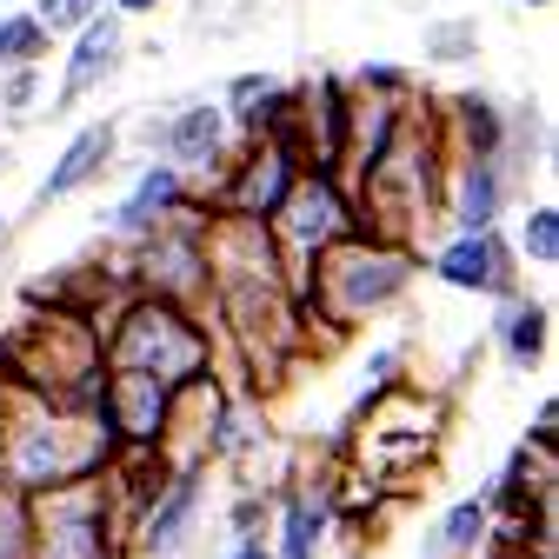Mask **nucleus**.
<instances>
[{
  "label": "nucleus",
  "instance_id": "473e14b6",
  "mask_svg": "<svg viewBox=\"0 0 559 559\" xmlns=\"http://www.w3.org/2000/svg\"><path fill=\"white\" fill-rule=\"evenodd\" d=\"M520 8H533V14H546V8H552V0H520Z\"/></svg>",
  "mask_w": 559,
  "mask_h": 559
},
{
  "label": "nucleus",
  "instance_id": "cd10ccee",
  "mask_svg": "<svg viewBox=\"0 0 559 559\" xmlns=\"http://www.w3.org/2000/svg\"><path fill=\"white\" fill-rule=\"evenodd\" d=\"M479 47V27L473 21H440V27H427V53L433 60H466Z\"/></svg>",
  "mask_w": 559,
  "mask_h": 559
},
{
  "label": "nucleus",
  "instance_id": "f8f14e48",
  "mask_svg": "<svg viewBox=\"0 0 559 559\" xmlns=\"http://www.w3.org/2000/svg\"><path fill=\"white\" fill-rule=\"evenodd\" d=\"M67 40H74V47H67L60 94H53V107H47V114H67V107L94 100V94H100V87L120 74V60H127V21H120L114 8H100L87 27H74Z\"/></svg>",
  "mask_w": 559,
  "mask_h": 559
},
{
  "label": "nucleus",
  "instance_id": "a878e982",
  "mask_svg": "<svg viewBox=\"0 0 559 559\" xmlns=\"http://www.w3.org/2000/svg\"><path fill=\"white\" fill-rule=\"evenodd\" d=\"M34 107H40V60L34 67H0V114L27 120Z\"/></svg>",
  "mask_w": 559,
  "mask_h": 559
},
{
  "label": "nucleus",
  "instance_id": "f257e3e1",
  "mask_svg": "<svg viewBox=\"0 0 559 559\" xmlns=\"http://www.w3.org/2000/svg\"><path fill=\"white\" fill-rule=\"evenodd\" d=\"M114 453H120V433L107 427L100 393L87 406H67L34 386L0 380V486H14L21 500L60 479L107 473Z\"/></svg>",
  "mask_w": 559,
  "mask_h": 559
},
{
  "label": "nucleus",
  "instance_id": "9d476101",
  "mask_svg": "<svg viewBox=\"0 0 559 559\" xmlns=\"http://www.w3.org/2000/svg\"><path fill=\"white\" fill-rule=\"evenodd\" d=\"M234 147H240V133H234V120H227L221 100H180V107L160 120V160H174V167L193 180V193L227 167Z\"/></svg>",
  "mask_w": 559,
  "mask_h": 559
},
{
  "label": "nucleus",
  "instance_id": "aec40b11",
  "mask_svg": "<svg viewBox=\"0 0 559 559\" xmlns=\"http://www.w3.org/2000/svg\"><path fill=\"white\" fill-rule=\"evenodd\" d=\"M486 526H493V513H486L479 493H473V500H453V507L440 513V526L419 539L413 559H473V552L486 546Z\"/></svg>",
  "mask_w": 559,
  "mask_h": 559
},
{
  "label": "nucleus",
  "instance_id": "2f4dec72",
  "mask_svg": "<svg viewBox=\"0 0 559 559\" xmlns=\"http://www.w3.org/2000/svg\"><path fill=\"white\" fill-rule=\"evenodd\" d=\"M107 8H114L120 21H140V14H154V8H160V0H107Z\"/></svg>",
  "mask_w": 559,
  "mask_h": 559
},
{
  "label": "nucleus",
  "instance_id": "393cba45",
  "mask_svg": "<svg viewBox=\"0 0 559 559\" xmlns=\"http://www.w3.org/2000/svg\"><path fill=\"white\" fill-rule=\"evenodd\" d=\"M100 8H107V0H34L27 14H34V21L47 27V40H67L74 27H87V21H94Z\"/></svg>",
  "mask_w": 559,
  "mask_h": 559
},
{
  "label": "nucleus",
  "instance_id": "9b49d317",
  "mask_svg": "<svg viewBox=\"0 0 559 559\" xmlns=\"http://www.w3.org/2000/svg\"><path fill=\"white\" fill-rule=\"evenodd\" d=\"M200 500H206V466L174 473L160 493L140 507V520H133V533H127V559H180V552L193 546Z\"/></svg>",
  "mask_w": 559,
  "mask_h": 559
},
{
  "label": "nucleus",
  "instance_id": "2eb2a0df",
  "mask_svg": "<svg viewBox=\"0 0 559 559\" xmlns=\"http://www.w3.org/2000/svg\"><path fill=\"white\" fill-rule=\"evenodd\" d=\"M167 400H174V386L154 380V373L107 367V380H100V413H107V427L120 433V447H154L160 427H167Z\"/></svg>",
  "mask_w": 559,
  "mask_h": 559
},
{
  "label": "nucleus",
  "instance_id": "c756f323",
  "mask_svg": "<svg viewBox=\"0 0 559 559\" xmlns=\"http://www.w3.org/2000/svg\"><path fill=\"white\" fill-rule=\"evenodd\" d=\"M526 447H539V453H552L559 447V406H552V393L533 406V427H526Z\"/></svg>",
  "mask_w": 559,
  "mask_h": 559
},
{
  "label": "nucleus",
  "instance_id": "6e6552de",
  "mask_svg": "<svg viewBox=\"0 0 559 559\" xmlns=\"http://www.w3.org/2000/svg\"><path fill=\"white\" fill-rule=\"evenodd\" d=\"M307 160L294 154V140H280V133H247L240 147L227 154V167L200 187V200L214 206V214H240V221H266L280 200H287L294 174Z\"/></svg>",
  "mask_w": 559,
  "mask_h": 559
},
{
  "label": "nucleus",
  "instance_id": "f03ea898",
  "mask_svg": "<svg viewBox=\"0 0 559 559\" xmlns=\"http://www.w3.org/2000/svg\"><path fill=\"white\" fill-rule=\"evenodd\" d=\"M419 280V247L386 240V234H346L333 240L307 287H300V320H307V354H326L373 313H393L406 300V287Z\"/></svg>",
  "mask_w": 559,
  "mask_h": 559
},
{
  "label": "nucleus",
  "instance_id": "dca6fc26",
  "mask_svg": "<svg viewBox=\"0 0 559 559\" xmlns=\"http://www.w3.org/2000/svg\"><path fill=\"white\" fill-rule=\"evenodd\" d=\"M114 154H120V120H87V127L60 147V160L40 174V206H60V200L100 187V174L114 167Z\"/></svg>",
  "mask_w": 559,
  "mask_h": 559
},
{
  "label": "nucleus",
  "instance_id": "39448f33",
  "mask_svg": "<svg viewBox=\"0 0 559 559\" xmlns=\"http://www.w3.org/2000/svg\"><path fill=\"white\" fill-rule=\"evenodd\" d=\"M27 559H127V533L107 507L100 473L27 493Z\"/></svg>",
  "mask_w": 559,
  "mask_h": 559
},
{
  "label": "nucleus",
  "instance_id": "c85d7f7f",
  "mask_svg": "<svg viewBox=\"0 0 559 559\" xmlns=\"http://www.w3.org/2000/svg\"><path fill=\"white\" fill-rule=\"evenodd\" d=\"M400 373H406V346L400 340H386V346H373V354H367V393L386 386V380H400Z\"/></svg>",
  "mask_w": 559,
  "mask_h": 559
},
{
  "label": "nucleus",
  "instance_id": "72a5a7b5",
  "mask_svg": "<svg viewBox=\"0 0 559 559\" xmlns=\"http://www.w3.org/2000/svg\"><path fill=\"white\" fill-rule=\"evenodd\" d=\"M0 247H8V214H0Z\"/></svg>",
  "mask_w": 559,
  "mask_h": 559
},
{
  "label": "nucleus",
  "instance_id": "423d86ee",
  "mask_svg": "<svg viewBox=\"0 0 559 559\" xmlns=\"http://www.w3.org/2000/svg\"><path fill=\"white\" fill-rule=\"evenodd\" d=\"M266 234H273L280 273H287V287H294V300H300L313 260H320L333 240L360 234V206H354V193H346L326 167H300L294 187H287V200L266 214Z\"/></svg>",
  "mask_w": 559,
  "mask_h": 559
},
{
  "label": "nucleus",
  "instance_id": "a211bd4d",
  "mask_svg": "<svg viewBox=\"0 0 559 559\" xmlns=\"http://www.w3.org/2000/svg\"><path fill=\"white\" fill-rule=\"evenodd\" d=\"M486 333H493L500 360H507L513 373H533V367L546 360V346H552V307H546V300H533V294L520 287V294H507V300H500V313L486 320Z\"/></svg>",
  "mask_w": 559,
  "mask_h": 559
},
{
  "label": "nucleus",
  "instance_id": "4468645a",
  "mask_svg": "<svg viewBox=\"0 0 559 559\" xmlns=\"http://www.w3.org/2000/svg\"><path fill=\"white\" fill-rule=\"evenodd\" d=\"M193 200V180L174 167V160H147L133 174V187H127V200L107 214V240L114 247H133V240H147L167 214H180V206Z\"/></svg>",
  "mask_w": 559,
  "mask_h": 559
},
{
  "label": "nucleus",
  "instance_id": "412c9836",
  "mask_svg": "<svg viewBox=\"0 0 559 559\" xmlns=\"http://www.w3.org/2000/svg\"><path fill=\"white\" fill-rule=\"evenodd\" d=\"M513 253L533 260V266H559V206L552 200H533L526 206V221L513 234Z\"/></svg>",
  "mask_w": 559,
  "mask_h": 559
},
{
  "label": "nucleus",
  "instance_id": "bb28decb",
  "mask_svg": "<svg viewBox=\"0 0 559 559\" xmlns=\"http://www.w3.org/2000/svg\"><path fill=\"white\" fill-rule=\"evenodd\" d=\"M0 559H27V500L0 486Z\"/></svg>",
  "mask_w": 559,
  "mask_h": 559
},
{
  "label": "nucleus",
  "instance_id": "ddd939ff",
  "mask_svg": "<svg viewBox=\"0 0 559 559\" xmlns=\"http://www.w3.org/2000/svg\"><path fill=\"white\" fill-rule=\"evenodd\" d=\"M507 200H513V174L493 154L447 160V174H440V221H453V234L500 227L507 221Z\"/></svg>",
  "mask_w": 559,
  "mask_h": 559
},
{
  "label": "nucleus",
  "instance_id": "5701e85b",
  "mask_svg": "<svg viewBox=\"0 0 559 559\" xmlns=\"http://www.w3.org/2000/svg\"><path fill=\"white\" fill-rule=\"evenodd\" d=\"M346 87H354V94H380V100H413V94H419V81L406 74L400 60H367Z\"/></svg>",
  "mask_w": 559,
  "mask_h": 559
},
{
  "label": "nucleus",
  "instance_id": "0eeeda50",
  "mask_svg": "<svg viewBox=\"0 0 559 559\" xmlns=\"http://www.w3.org/2000/svg\"><path fill=\"white\" fill-rule=\"evenodd\" d=\"M200 227H206V200L193 193L180 214H167L147 240L127 247V287L180 300V307H206V247H200Z\"/></svg>",
  "mask_w": 559,
  "mask_h": 559
},
{
  "label": "nucleus",
  "instance_id": "7ed1b4c3",
  "mask_svg": "<svg viewBox=\"0 0 559 559\" xmlns=\"http://www.w3.org/2000/svg\"><path fill=\"white\" fill-rule=\"evenodd\" d=\"M440 174H447V147H440V127H433V100H406L393 140L380 147V160L354 180V206H360V227L419 247L440 221Z\"/></svg>",
  "mask_w": 559,
  "mask_h": 559
},
{
  "label": "nucleus",
  "instance_id": "7c9ffc66",
  "mask_svg": "<svg viewBox=\"0 0 559 559\" xmlns=\"http://www.w3.org/2000/svg\"><path fill=\"white\" fill-rule=\"evenodd\" d=\"M227 559H273V546H266V533H234Z\"/></svg>",
  "mask_w": 559,
  "mask_h": 559
},
{
  "label": "nucleus",
  "instance_id": "f704fd0d",
  "mask_svg": "<svg viewBox=\"0 0 559 559\" xmlns=\"http://www.w3.org/2000/svg\"><path fill=\"white\" fill-rule=\"evenodd\" d=\"M0 167H8V154H0Z\"/></svg>",
  "mask_w": 559,
  "mask_h": 559
},
{
  "label": "nucleus",
  "instance_id": "f3484780",
  "mask_svg": "<svg viewBox=\"0 0 559 559\" xmlns=\"http://www.w3.org/2000/svg\"><path fill=\"white\" fill-rule=\"evenodd\" d=\"M433 127H440V147L447 160H473V154H500V140H507V107L493 94H453L447 107H433Z\"/></svg>",
  "mask_w": 559,
  "mask_h": 559
},
{
  "label": "nucleus",
  "instance_id": "4be33fe9",
  "mask_svg": "<svg viewBox=\"0 0 559 559\" xmlns=\"http://www.w3.org/2000/svg\"><path fill=\"white\" fill-rule=\"evenodd\" d=\"M47 27L21 8V14H0V67H34V60H47Z\"/></svg>",
  "mask_w": 559,
  "mask_h": 559
},
{
  "label": "nucleus",
  "instance_id": "20e7f679",
  "mask_svg": "<svg viewBox=\"0 0 559 559\" xmlns=\"http://www.w3.org/2000/svg\"><path fill=\"white\" fill-rule=\"evenodd\" d=\"M100 360L120 367V373H154V380L180 386V380L214 367V326H206L200 307L127 287L100 313Z\"/></svg>",
  "mask_w": 559,
  "mask_h": 559
},
{
  "label": "nucleus",
  "instance_id": "b1692460",
  "mask_svg": "<svg viewBox=\"0 0 559 559\" xmlns=\"http://www.w3.org/2000/svg\"><path fill=\"white\" fill-rule=\"evenodd\" d=\"M227 526L234 533H266L273 526V486L266 479H240V493L227 507Z\"/></svg>",
  "mask_w": 559,
  "mask_h": 559
},
{
  "label": "nucleus",
  "instance_id": "1a4fd4ad",
  "mask_svg": "<svg viewBox=\"0 0 559 559\" xmlns=\"http://www.w3.org/2000/svg\"><path fill=\"white\" fill-rule=\"evenodd\" d=\"M427 273L453 294H479V300H507L520 294V253L500 227H479V234H453L447 247H433Z\"/></svg>",
  "mask_w": 559,
  "mask_h": 559
},
{
  "label": "nucleus",
  "instance_id": "6ab92c4d",
  "mask_svg": "<svg viewBox=\"0 0 559 559\" xmlns=\"http://www.w3.org/2000/svg\"><path fill=\"white\" fill-rule=\"evenodd\" d=\"M294 94H300V87H287L280 74H266V67H260V74H234V81H227V100H221V107H227L234 133L247 140V133H266L280 114H287Z\"/></svg>",
  "mask_w": 559,
  "mask_h": 559
}]
</instances>
